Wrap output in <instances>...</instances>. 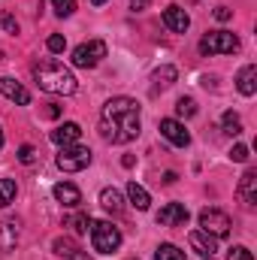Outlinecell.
I'll return each mask as SVG.
<instances>
[{
	"label": "cell",
	"mask_w": 257,
	"mask_h": 260,
	"mask_svg": "<svg viewBox=\"0 0 257 260\" xmlns=\"http://www.w3.org/2000/svg\"><path fill=\"white\" fill-rule=\"evenodd\" d=\"M100 136L115 145L133 142L139 136V103L130 97H112L100 112Z\"/></svg>",
	"instance_id": "obj_1"
},
{
	"label": "cell",
	"mask_w": 257,
	"mask_h": 260,
	"mask_svg": "<svg viewBox=\"0 0 257 260\" xmlns=\"http://www.w3.org/2000/svg\"><path fill=\"white\" fill-rule=\"evenodd\" d=\"M34 79L43 91L49 94H73L76 91V76L58 61H43L34 67Z\"/></svg>",
	"instance_id": "obj_2"
},
{
	"label": "cell",
	"mask_w": 257,
	"mask_h": 260,
	"mask_svg": "<svg viewBox=\"0 0 257 260\" xmlns=\"http://www.w3.org/2000/svg\"><path fill=\"white\" fill-rule=\"evenodd\" d=\"M91 245L97 254H112L121 245V233L112 221H91Z\"/></svg>",
	"instance_id": "obj_3"
},
{
	"label": "cell",
	"mask_w": 257,
	"mask_h": 260,
	"mask_svg": "<svg viewBox=\"0 0 257 260\" xmlns=\"http://www.w3.org/2000/svg\"><path fill=\"white\" fill-rule=\"evenodd\" d=\"M200 52L203 55H233L239 52V37L230 30H209L200 40Z\"/></svg>",
	"instance_id": "obj_4"
},
{
	"label": "cell",
	"mask_w": 257,
	"mask_h": 260,
	"mask_svg": "<svg viewBox=\"0 0 257 260\" xmlns=\"http://www.w3.org/2000/svg\"><path fill=\"white\" fill-rule=\"evenodd\" d=\"M103 58H106V43L103 40H91V43L76 46L70 61H73V67H79V70H91V67L100 64Z\"/></svg>",
	"instance_id": "obj_5"
},
{
	"label": "cell",
	"mask_w": 257,
	"mask_h": 260,
	"mask_svg": "<svg viewBox=\"0 0 257 260\" xmlns=\"http://www.w3.org/2000/svg\"><path fill=\"white\" fill-rule=\"evenodd\" d=\"M200 227H203V233H209L215 239H224L230 233L233 221H230V215L224 209H203L200 212Z\"/></svg>",
	"instance_id": "obj_6"
},
{
	"label": "cell",
	"mask_w": 257,
	"mask_h": 260,
	"mask_svg": "<svg viewBox=\"0 0 257 260\" xmlns=\"http://www.w3.org/2000/svg\"><path fill=\"white\" fill-rule=\"evenodd\" d=\"M88 164H91V148H85V145H67V148H61V154H58V167L64 173H79Z\"/></svg>",
	"instance_id": "obj_7"
},
{
	"label": "cell",
	"mask_w": 257,
	"mask_h": 260,
	"mask_svg": "<svg viewBox=\"0 0 257 260\" xmlns=\"http://www.w3.org/2000/svg\"><path fill=\"white\" fill-rule=\"evenodd\" d=\"M160 136H164L167 142H173L176 148L191 145V133L185 130V124H182V121H176V118H164V121H160Z\"/></svg>",
	"instance_id": "obj_8"
},
{
	"label": "cell",
	"mask_w": 257,
	"mask_h": 260,
	"mask_svg": "<svg viewBox=\"0 0 257 260\" xmlns=\"http://www.w3.org/2000/svg\"><path fill=\"white\" fill-rule=\"evenodd\" d=\"M157 224L160 227H182V224H188V209L182 203H167L157 212Z\"/></svg>",
	"instance_id": "obj_9"
},
{
	"label": "cell",
	"mask_w": 257,
	"mask_h": 260,
	"mask_svg": "<svg viewBox=\"0 0 257 260\" xmlns=\"http://www.w3.org/2000/svg\"><path fill=\"white\" fill-rule=\"evenodd\" d=\"M0 94H3L6 100L18 103V106H27V103H30V91H27L21 82H15L12 76H3V79H0Z\"/></svg>",
	"instance_id": "obj_10"
},
{
	"label": "cell",
	"mask_w": 257,
	"mask_h": 260,
	"mask_svg": "<svg viewBox=\"0 0 257 260\" xmlns=\"http://www.w3.org/2000/svg\"><path fill=\"white\" fill-rule=\"evenodd\" d=\"M188 242H191L194 251H197V254H203V257H215V251H218V239H215V236H209V233H203V230H191Z\"/></svg>",
	"instance_id": "obj_11"
},
{
	"label": "cell",
	"mask_w": 257,
	"mask_h": 260,
	"mask_svg": "<svg viewBox=\"0 0 257 260\" xmlns=\"http://www.w3.org/2000/svg\"><path fill=\"white\" fill-rule=\"evenodd\" d=\"M79 136H82V127H79L76 121H67V124L52 130V142L61 145V148H67V145H79Z\"/></svg>",
	"instance_id": "obj_12"
},
{
	"label": "cell",
	"mask_w": 257,
	"mask_h": 260,
	"mask_svg": "<svg viewBox=\"0 0 257 260\" xmlns=\"http://www.w3.org/2000/svg\"><path fill=\"white\" fill-rule=\"evenodd\" d=\"M52 194H55V200H58L61 206H67V209H76V206L82 203V191H79L73 182H58V185L52 188Z\"/></svg>",
	"instance_id": "obj_13"
},
{
	"label": "cell",
	"mask_w": 257,
	"mask_h": 260,
	"mask_svg": "<svg viewBox=\"0 0 257 260\" xmlns=\"http://www.w3.org/2000/svg\"><path fill=\"white\" fill-rule=\"evenodd\" d=\"M164 24H167L173 34H185L188 24H191V18H188V12H185L182 6H167V9H164Z\"/></svg>",
	"instance_id": "obj_14"
},
{
	"label": "cell",
	"mask_w": 257,
	"mask_h": 260,
	"mask_svg": "<svg viewBox=\"0 0 257 260\" xmlns=\"http://www.w3.org/2000/svg\"><path fill=\"white\" fill-rule=\"evenodd\" d=\"M236 88H239V94L242 97H251L257 91V67L248 64L239 70V76H236Z\"/></svg>",
	"instance_id": "obj_15"
},
{
	"label": "cell",
	"mask_w": 257,
	"mask_h": 260,
	"mask_svg": "<svg viewBox=\"0 0 257 260\" xmlns=\"http://www.w3.org/2000/svg\"><path fill=\"white\" fill-rule=\"evenodd\" d=\"M239 197L245 206L257 203V170H245V176L239 179Z\"/></svg>",
	"instance_id": "obj_16"
},
{
	"label": "cell",
	"mask_w": 257,
	"mask_h": 260,
	"mask_svg": "<svg viewBox=\"0 0 257 260\" xmlns=\"http://www.w3.org/2000/svg\"><path fill=\"white\" fill-rule=\"evenodd\" d=\"M179 79V70L173 64H164V67H157L154 73H151V82H154V91H167L173 82Z\"/></svg>",
	"instance_id": "obj_17"
},
{
	"label": "cell",
	"mask_w": 257,
	"mask_h": 260,
	"mask_svg": "<svg viewBox=\"0 0 257 260\" xmlns=\"http://www.w3.org/2000/svg\"><path fill=\"white\" fill-rule=\"evenodd\" d=\"M100 206H103L106 212H112V215H121V212H124V197L118 194L115 188H103V191H100Z\"/></svg>",
	"instance_id": "obj_18"
},
{
	"label": "cell",
	"mask_w": 257,
	"mask_h": 260,
	"mask_svg": "<svg viewBox=\"0 0 257 260\" xmlns=\"http://www.w3.org/2000/svg\"><path fill=\"white\" fill-rule=\"evenodd\" d=\"M15 242H18V224H15V221L0 224V248H3V251H12Z\"/></svg>",
	"instance_id": "obj_19"
},
{
	"label": "cell",
	"mask_w": 257,
	"mask_h": 260,
	"mask_svg": "<svg viewBox=\"0 0 257 260\" xmlns=\"http://www.w3.org/2000/svg\"><path fill=\"white\" fill-rule=\"evenodd\" d=\"M127 197H130V203H133L139 212H145V209L151 206V197H148V191H145L142 185H136V182H130V185H127Z\"/></svg>",
	"instance_id": "obj_20"
},
{
	"label": "cell",
	"mask_w": 257,
	"mask_h": 260,
	"mask_svg": "<svg viewBox=\"0 0 257 260\" xmlns=\"http://www.w3.org/2000/svg\"><path fill=\"white\" fill-rule=\"evenodd\" d=\"M52 248H55V254H58V257H67V260H70L73 254H76V251H79V245H76V239H70V236H58Z\"/></svg>",
	"instance_id": "obj_21"
},
{
	"label": "cell",
	"mask_w": 257,
	"mask_h": 260,
	"mask_svg": "<svg viewBox=\"0 0 257 260\" xmlns=\"http://www.w3.org/2000/svg\"><path fill=\"white\" fill-rule=\"evenodd\" d=\"M64 227H70L73 233H88V227H91V218L85 215V212H76V215H70L64 221Z\"/></svg>",
	"instance_id": "obj_22"
},
{
	"label": "cell",
	"mask_w": 257,
	"mask_h": 260,
	"mask_svg": "<svg viewBox=\"0 0 257 260\" xmlns=\"http://www.w3.org/2000/svg\"><path fill=\"white\" fill-rule=\"evenodd\" d=\"M154 260H185V251L176 248V245H170V242H164V245H157Z\"/></svg>",
	"instance_id": "obj_23"
},
{
	"label": "cell",
	"mask_w": 257,
	"mask_h": 260,
	"mask_svg": "<svg viewBox=\"0 0 257 260\" xmlns=\"http://www.w3.org/2000/svg\"><path fill=\"white\" fill-rule=\"evenodd\" d=\"M221 127H224V133H230V136H239V133H242V118H239L236 112H224Z\"/></svg>",
	"instance_id": "obj_24"
},
{
	"label": "cell",
	"mask_w": 257,
	"mask_h": 260,
	"mask_svg": "<svg viewBox=\"0 0 257 260\" xmlns=\"http://www.w3.org/2000/svg\"><path fill=\"white\" fill-rule=\"evenodd\" d=\"M15 191H18V188H15V182H12V179H0V209H3V206H9V203L15 200Z\"/></svg>",
	"instance_id": "obj_25"
},
{
	"label": "cell",
	"mask_w": 257,
	"mask_h": 260,
	"mask_svg": "<svg viewBox=\"0 0 257 260\" xmlns=\"http://www.w3.org/2000/svg\"><path fill=\"white\" fill-rule=\"evenodd\" d=\"M176 115H179V118H194V115H197V100H194V97H182V100L176 103Z\"/></svg>",
	"instance_id": "obj_26"
},
{
	"label": "cell",
	"mask_w": 257,
	"mask_h": 260,
	"mask_svg": "<svg viewBox=\"0 0 257 260\" xmlns=\"http://www.w3.org/2000/svg\"><path fill=\"white\" fill-rule=\"evenodd\" d=\"M0 30H6V34L15 37V34H18V21H15L9 12H0Z\"/></svg>",
	"instance_id": "obj_27"
},
{
	"label": "cell",
	"mask_w": 257,
	"mask_h": 260,
	"mask_svg": "<svg viewBox=\"0 0 257 260\" xmlns=\"http://www.w3.org/2000/svg\"><path fill=\"white\" fill-rule=\"evenodd\" d=\"M52 6H55V12L67 18V15H73V9H76V0H52Z\"/></svg>",
	"instance_id": "obj_28"
},
{
	"label": "cell",
	"mask_w": 257,
	"mask_h": 260,
	"mask_svg": "<svg viewBox=\"0 0 257 260\" xmlns=\"http://www.w3.org/2000/svg\"><path fill=\"white\" fill-rule=\"evenodd\" d=\"M46 46H49V52H55V55H58V52H64V49H67V40L61 37V34H52V37L46 40Z\"/></svg>",
	"instance_id": "obj_29"
},
{
	"label": "cell",
	"mask_w": 257,
	"mask_h": 260,
	"mask_svg": "<svg viewBox=\"0 0 257 260\" xmlns=\"http://www.w3.org/2000/svg\"><path fill=\"white\" fill-rule=\"evenodd\" d=\"M18 160H21V164H34V160H37V148H34V145H21V148H18Z\"/></svg>",
	"instance_id": "obj_30"
},
{
	"label": "cell",
	"mask_w": 257,
	"mask_h": 260,
	"mask_svg": "<svg viewBox=\"0 0 257 260\" xmlns=\"http://www.w3.org/2000/svg\"><path fill=\"white\" fill-rule=\"evenodd\" d=\"M227 260H254V257H251V251H248L245 245H233V248H230V257H227Z\"/></svg>",
	"instance_id": "obj_31"
},
{
	"label": "cell",
	"mask_w": 257,
	"mask_h": 260,
	"mask_svg": "<svg viewBox=\"0 0 257 260\" xmlns=\"http://www.w3.org/2000/svg\"><path fill=\"white\" fill-rule=\"evenodd\" d=\"M230 157H233L236 164H245V160H248V148H245V145H233V151H230Z\"/></svg>",
	"instance_id": "obj_32"
},
{
	"label": "cell",
	"mask_w": 257,
	"mask_h": 260,
	"mask_svg": "<svg viewBox=\"0 0 257 260\" xmlns=\"http://www.w3.org/2000/svg\"><path fill=\"white\" fill-rule=\"evenodd\" d=\"M43 115H46V118H58V115H61V106H55V103H49V106L43 109Z\"/></svg>",
	"instance_id": "obj_33"
},
{
	"label": "cell",
	"mask_w": 257,
	"mask_h": 260,
	"mask_svg": "<svg viewBox=\"0 0 257 260\" xmlns=\"http://www.w3.org/2000/svg\"><path fill=\"white\" fill-rule=\"evenodd\" d=\"M215 18H218V21H227V18H230V9H227V6H218V9H215Z\"/></svg>",
	"instance_id": "obj_34"
},
{
	"label": "cell",
	"mask_w": 257,
	"mask_h": 260,
	"mask_svg": "<svg viewBox=\"0 0 257 260\" xmlns=\"http://www.w3.org/2000/svg\"><path fill=\"white\" fill-rule=\"evenodd\" d=\"M148 3H151V0H130V9H133V12H142Z\"/></svg>",
	"instance_id": "obj_35"
},
{
	"label": "cell",
	"mask_w": 257,
	"mask_h": 260,
	"mask_svg": "<svg viewBox=\"0 0 257 260\" xmlns=\"http://www.w3.org/2000/svg\"><path fill=\"white\" fill-rule=\"evenodd\" d=\"M70 260H91V257H88V254H85V251L79 248V251H76V254H73V257H70Z\"/></svg>",
	"instance_id": "obj_36"
},
{
	"label": "cell",
	"mask_w": 257,
	"mask_h": 260,
	"mask_svg": "<svg viewBox=\"0 0 257 260\" xmlns=\"http://www.w3.org/2000/svg\"><path fill=\"white\" fill-rule=\"evenodd\" d=\"M91 3H94V6H103V3H106V0H91Z\"/></svg>",
	"instance_id": "obj_37"
},
{
	"label": "cell",
	"mask_w": 257,
	"mask_h": 260,
	"mask_svg": "<svg viewBox=\"0 0 257 260\" xmlns=\"http://www.w3.org/2000/svg\"><path fill=\"white\" fill-rule=\"evenodd\" d=\"M0 148H3V130H0Z\"/></svg>",
	"instance_id": "obj_38"
},
{
	"label": "cell",
	"mask_w": 257,
	"mask_h": 260,
	"mask_svg": "<svg viewBox=\"0 0 257 260\" xmlns=\"http://www.w3.org/2000/svg\"><path fill=\"white\" fill-rule=\"evenodd\" d=\"M206 260H215V257H206Z\"/></svg>",
	"instance_id": "obj_39"
},
{
	"label": "cell",
	"mask_w": 257,
	"mask_h": 260,
	"mask_svg": "<svg viewBox=\"0 0 257 260\" xmlns=\"http://www.w3.org/2000/svg\"><path fill=\"white\" fill-rule=\"evenodd\" d=\"M130 260H133V257H130Z\"/></svg>",
	"instance_id": "obj_40"
}]
</instances>
